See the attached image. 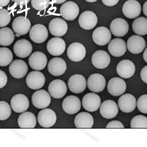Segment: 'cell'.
<instances>
[{
	"label": "cell",
	"mask_w": 147,
	"mask_h": 147,
	"mask_svg": "<svg viewBox=\"0 0 147 147\" xmlns=\"http://www.w3.org/2000/svg\"><path fill=\"white\" fill-rule=\"evenodd\" d=\"M74 124L78 128H92L94 124V119L91 114L86 112L79 113L76 115Z\"/></svg>",
	"instance_id": "cell-31"
},
{
	"label": "cell",
	"mask_w": 147,
	"mask_h": 147,
	"mask_svg": "<svg viewBox=\"0 0 147 147\" xmlns=\"http://www.w3.org/2000/svg\"><path fill=\"white\" fill-rule=\"evenodd\" d=\"M32 101L33 105L36 108L43 109L48 107L50 104L51 98L46 90H40L33 94Z\"/></svg>",
	"instance_id": "cell-20"
},
{
	"label": "cell",
	"mask_w": 147,
	"mask_h": 147,
	"mask_svg": "<svg viewBox=\"0 0 147 147\" xmlns=\"http://www.w3.org/2000/svg\"><path fill=\"white\" fill-rule=\"evenodd\" d=\"M101 99L98 94L94 93H89L85 94L82 99L83 107L89 112H94L99 108Z\"/></svg>",
	"instance_id": "cell-13"
},
{
	"label": "cell",
	"mask_w": 147,
	"mask_h": 147,
	"mask_svg": "<svg viewBox=\"0 0 147 147\" xmlns=\"http://www.w3.org/2000/svg\"><path fill=\"white\" fill-rule=\"evenodd\" d=\"M141 10V5L136 0H128L123 6V14L129 19H133L139 16Z\"/></svg>",
	"instance_id": "cell-21"
},
{
	"label": "cell",
	"mask_w": 147,
	"mask_h": 147,
	"mask_svg": "<svg viewBox=\"0 0 147 147\" xmlns=\"http://www.w3.org/2000/svg\"><path fill=\"white\" fill-rule=\"evenodd\" d=\"M67 64L64 59L60 57H54L48 63V69L51 75L59 76L63 74L67 69Z\"/></svg>",
	"instance_id": "cell-22"
},
{
	"label": "cell",
	"mask_w": 147,
	"mask_h": 147,
	"mask_svg": "<svg viewBox=\"0 0 147 147\" xmlns=\"http://www.w3.org/2000/svg\"><path fill=\"white\" fill-rule=\"evenodd\" d=\"M117 72L120 77L129 78L132 77L136 72V66L131 60L125 59L121 61L117 66Z\"/></svg>",
	"instance_id": "cell-25"
},
{
	"label": "cell",
	"mask_w": 147,
	"mask_h": 147,
	"mask_svg": "<svg viewBox=\"0 0 147 147\" xmlns=\"http://www.w3.org/2000/svg\"><path fill=\"white\" fill-rule=\"evenodd\" d=\"M134 32L140 35H146L147 34V19L144 17H140L134 21L132 25Z\"/></svg>",
	"instance_id": "cell-34"
},
{
	"label": "cell",
	"mask_w": 147,
	"mask_h": 147,
	"mask_svg": "<svg viewBox=\"0 0 147 147\" xmlns=\"http://www.w3.org/2000/svg\"><path fill=\"white\" fill-rule=\"evenodd\" d=\"M147 48L146 49L144 54H143V58L146 62H147Z\"/></svg>",
	"instance_id": "cell-49"
},
{
	"label": "cell",
	"mask_w": 147,
	"mask_h": 147,
	"mask_svg": "<svg viewBox=\"0 0 147 147\" xmlns=\"http://www.w3.org/2000/svg\"><path fill=\"white\" fill-rule=\"evenodd\" d=\"M27 86L33 90L41 88L45 82V77L41 72L32 71L28 75L26 79Z\"/></svg>",
	"instance_id": "cell-16"
},
{
	"label": "cell",
	"mask_w": 147,
	"mask_h": 147,
	"mask_svg": "<svg viewBox=\"0 0 147 147\" xmlns=\"http://www.w3.org/2000/svg\"><path fill=\"white\" fill-rule=\"evenodd\" d=\"M128 22L123 18H116L113 20L110 25V29L113 35L116 37L125 36L128 32Z\"/></svg>",
	"instance_id": "cell-23"
},
{
	"label": "cell",
	"mask_w": 147,
	"mask_h": 147,
	"mask_svg": "<svg viewBox=\"0 0 147 147\" xmlns=\"http://www.w3.org/2000/svg\"><path fill=\"white\" fill-rule=\"evenodd\" d=\"M67 88L66 84L62 80H54L50 83L48 91L51 96L55 99H60L66 94Z\"/></svg>",
	"instance_id": "cell-14"
},
{
	"label": "cell",
	"mask_w": 147,
	"mask_h": 147,
	"mask_svg": "<svg viewBox=\"0 0 147 147\" xmlns=\"http://www.w3.org/2000/svg\"><path fill=\"white\" fill-rule=\"evenodd\" d=\"M10 74L16 78L20 79L26 76L28 71V66L23 60H14L9 67Z\"/></svg>",
	"instance_id": "cell-19"
},
{
	"label": "cell",
	"mask_w": 147,
	"mask_h": 147,
	"mask_svg": "<svg viewBox=\"0 0 147 147\" xmlns=\"http://www.w3.org/2000/svg\"><path fill=\"white\" fill-rule=\"evenodd\" d=\"M11 19V15L7 9H0V27L7 26Z\"/></svg>",
	"instance_id": "cell-39"
},
{
	"label": "cell",
	"mask_w": 147,
	"mask_h": 147,
	"mask_svg": "<svg viewBox=\"0 0 147 147\" xmlns=\"http://www.w3.org/2000/svg\"><path fill=\"white\" fill-rule=\"evenodd\" d=\"M50 0H31L32 7L38 11H43L48 8Z\"/></svg>",
	"instance_id": "cell-38"
},
{
	"label": "cell",
	"mask_w": 147,
	"mask_h": 147,
	"mask_svg": "<svg viewBox=\"0 0 147 147\" xmlns=\"http://www.w3.org/2000/svg\"><path fill=\"white\" fill-rule=\"evenodd\" d=\"M93 41L97 45L103 46L108 44L111 38L110 30L105 27H98L93 32Z\"/></svg>",
	"instance_id": "cell-8"
},
{
	"label": "cell",
	"mask_w": 147,
	"mask_h": 147,
	"mask_svg": "<svg viewBox=\"0 0 147 147\" xmlns=\"http://www.w3.org/2000/svg\"><path fill=\"white\" fill-rule=\"evenodd\" d=\"M11 113V109L9 104L5 101H0V121L8 119Z\"/></svg>",
	"instance_id": "cell-37"
},
{
	"label": "cell",
	"mask_w": 147,
	"mask_h": 147,
	"mask_svg": "<svg viewBox=\"0 0 147 147\" xmlns=\"http://www.w3.org/2000/svg\"><path fill=\"white\" fill-rule=\"evenodd\" d=\"M48 59L44 53L39 51L34 52L28 59V63L32 69L41 70L47 66Z\"/></svg>",
	"instance_id": "cell-26"
},
{
	"label": "cell",
	"mask_w": 147,
	"mask_h": 147,
	"mask_svg": "<svg viewBox=\"0 0 147 147\" xmlns=\"http://www.w3.org/2000/svg\"><path fill=\"white\" fill-rule=\"evenodd\" d=\"M147 1H146L143 6V12L146 16H147Z\"/></svg>",
	"instance_id": "cell-47"
},
{
	"label": "cell",
	"mask_w": 147,
	"mask_h": 147,
	"mask_svg": "<svg viewBox=\"0 0 147 147\" xmlns=\"http://www.w3.org/2000/svg\"><path fill=\"white\" fill-rule=\"evenodd\" d=\"M12 109L14 112L21 113L24 112L29 107V100L24 94H17L12 98L10 102Z\"/></svg>",
	"instance_id": "cell-27"
},
{
	"label": "cell",
	"mask_w": 147,
	"mask_h": 147,
	"mask_svg": "<svg viewBox=\"0 0 147 147\" xmlns=\"http://www.w3.org/2000/svg\"><path fill=\"white\" fill-rule=\"evenodd\" d=\"M126 88L125 81L119 77L111 79L107 84V90L109 93L114 96H119L124 94Z\"/></svg>",
	"instance_id": "cell-6"
},
{
	"label": "cell",
	"mask_w": 147,
	"mask_h": 147,
	"mask_svg": "<svg viewBox=\"0 0 147 147\" xmlns=\"http://www.w3.org/2000/svg\"><path fill=\"white\" fill-rule=\"evenodd\" d=\"M110 61V56L105 51L98 50L94 52L92 56V63L98 69H105L109 65Z\"/></svg>",
	"instance_id": "cell-17"
},
{
	"label": "cell",
	"mask_w": 147,
	"mask_h": 147,
	"mask_svg": "<svg viewBox=\"0 0 147 147\" xmlns=\"http://www.w3.org/2000/svg\"><path fill=\"white\" fill-rule=\"evenodd\" d=\"M119 112L117 104L111 100L105 101L102 104L100 109V113L103 117L111 119L115 117Z\"/></svg>",
	"instance_id": "cell-28"
},
{
	"label": "cell",
	"mask_w": 147,
	"mask_h": 147,
	"mask_svg": "<svg viewBox=\"0 0 147 147\" xmlns=\"http://www.w3.org/2000/svg\"><path fill=\"white\" fill-rule=\"evenodd\" d=\"M48 35L47 28L41 24H36L33 26L30 31V39L36 44L44 42L48 38Z\"/></svg>",
	"instance_id": "cell-5"
},
{
	"label": "cell",
	"mask_w": 147,
	"mask_h": 147,
	"mask_svg": "<svg viewBox=\"0 0 147 147\" xmlns=\"http://www.w3.org/2000/svg\"><path fill=\"white\" fill-rule=\"evenodd\" d=\"M31 23L28 18L23 16L17 17L13 21L12 27L16 36H20L26 34L29 31Z\"/></svg>",
	"instance_id": "cell-1"
},
{
	"label": "cell",
	"mask_w": 147,
	"mask_h": 147,
	"mask_svg": "<svg viewBox=\"0 0 147 147\" xmlns=\"http://www.w3.org/2000/svg\"><path fill=\"white\" fill-rule=\"evenodd\" d=\"M118 105L122 112L125 113H131L136 108V99L132 94H124L119 98L118 100Z\"/></svg>",
	"instance_id": "cell-30"
},
{
	"label": "cell",
	"mask_w": 147,
	"mask_h": 147,
	"mask_svg": "<svg viewBox=\"0 0 147 147\" xmlns=\"http://www.w3.org/2000/svg\"><path fill=\"white\" fill-rule=\"evenodd\" d=\"M54 3L57 4H61L65 2L67 0H52Z\"/></svg>",
	"instance_id": "cell-48"
},
{
	"label": "cell",
	"mask_w": 147,
	"mask_h": 147,
	"mask_svg": "<svg viewBox=\"0 0 147 147\" xmlns=\"http://www.w3.org/2000/svg\"><path fill=\"white\" fill-rule=\"evenodd\" d=\"M57 120L56 113L53 110L46 109L40 111L38 115V121L41 127L50 128L54 125Z\"/></svg>",
	"instance_id": "cell-4"
},
{
	"label": "cell",
	"mask_w": 147,
	"mask_h": 147,
	"mask_svg": "<svg viewBox=\"0 0 147 147\" xmlns=\"http://www.w3.org/2000/svg\"><path fill=\"white\" fill-rule=\"evenodd\" d=\"M7 82V77L3 71L0 69V89L4 87Z\"/></svg>",
	"instance_id": "cell-42"
},
{
	"label": "cell",
	"mask_w": 147,
	"mask_h": 147,
	"mask_svg": "<svg viewBox=\"0 0 147 147\" xmlns=\"http://www.w3.org/2000/svg\"><path fill=\"white\" fill-rule=\"evenodd\" d=\"M128 51L134 54L141 53L146 47L145 39L141 36L134 35L129 38L127 42Z\"/></svg>",
	"instance_id": "cell-18"
},
{
	"label": "cell",
	"mask_w": 147,
	"mask_h": 147,
	"mask_svg": "<svg viewBox=\"0 0 147 147\" xmlns=\"http://www.w3.org/2000/svg\"><path fill=\"white\" fill-rule=\"evenodd\" d=\"M106 128H124V126L123 123L120 121H113L107 124Z\"/></svg>",
	"instance_id": "cell-41"
},
{
	"label": "cell",
	"mask_w": 147,
	"mask_h": 147,
	"mask_svg": "<svg viewBox=\"0 0 147 147\" xmlns=\"http://www.w3.org/2000/svg\"><path fill=\"white\" fill-rule=\"evenodd\" d=\"M18 123L21 128H34L36 124V117L33 113L29 111L24 113L19 116Z\"/></svg>",
	"instance_id": "cell-32"
},
{
	"label": "cell",
	"mask_w": 147,
	"mask_h": 147,
	"mask_svg": "<svg viewBox=\"0 0 147 147\" xmlns=\"http://www.w3.org/2000/svg\"><path fill=\"white\" fill-rule=\"evenodd\" d=\"M13 59V54L10 49L5 47L0 48V66H7Z\"/></svg>",
	"instance_id": "cell-35"
},
{
	"label": "cell",
	"mask_w": 147,
	"mask_h": 147,
	"mask_svg": "<svg viewBox=\"0 0 147 147\" xmlns=\"http://www.w3.org/2000/svg\"><path fill=\"white\" fill-rule=\"evenodd\" d=\"M68 85L69 90L72 92L80 94L86 88V79L81 74L74 75L69 79Z\"/></svg>",
	"instance_id": "cell-9"
},
{
	"label": "cell",
	"mask_w": 147,
	"mask_h": 147,
	"mask_svg": "<svg viewBox=\"0 0 147 147\" xmlns=\"http://www.w3.org/2000/svg\"><path fill=\"white\" fill-rule=\"evenodd\" d=\"M108 49L110 54L114 57H121L126 52V44L123 39L115 38L110 42Z\"/></svg>",
	"instance_id": "cell-29"
},
{
	"label": "cell",
	"mask_w": 147,
	"mask_h": 147,
	"mask_svg": "<svg viewBox=\"0 0 147 147\" xmlns=\"http://www.w3.org/2000/svg\"><path fill=\"white\" fill-rule=\"evenodd\" d=\"M62 107L64 111L67 113L69 115H74L80 110V100L76 96H69L63 101Z\"/></svg>",
	"instance_id": "cell-24"
},
{
	"label": "cell",
	"mask_w": 147,
	"mask_h": 147,
	"mask_svg": "<svg viewBox=\"0 0 147 147\" xmlns=\"http://www.w3.org/2000/svg\"><path fill=\"white\" fill-rule=\"evenodd\" d=\"M79 24L82 28L85 30L92 29L98 23V18L94 12L87 10L80 15Z\"/></svg>",
	"instance_id": "cell-10"
},
{
	"label": "cell",
	"mask_w": 147,
	"mask_h": 147,
	"mask_svg": "<svg viewBox=\"0 0 147 147\" xmlns=\"http://www.w3.org/2000/svg\"><path fill=\"white\" fill-rule=\"evenodd\" d=\"M86 54V48L83 45L80 43H72L67 50L68 58L74 62H79L83 60Z\"/></svg>",
	"instance_id": "cell-2"
},
{
	"label": "cell",
	"mask_w": 147,
	"mask_h": 147,
	"mask_svg": "<svg viewBox=\"0 0 147 147\" xmlns=\"http://www.w3.org/2000/svg\"><path fill=\"white\" fill-rule=\"evenodd\" d=\"M131 128H147V117L142 115L135 116L131 120Z\"/></svg>",
	"instance_id": "cell-36"
},
{
	"label": "cell",
	"mask_w": 147,
	"mask_h": 147,
	"mask_svg": "<svg viewBox=\"0 0 147 147\" xmlns=\"http://www.w3.org/2000/svg\"><path fill=\"white\" fill-rule=\"evenodd\" d=\"M10 0H0V7H4L7 6Z\"/></svg>",
	"instance_id": "cell-46"
},
{
	"label": "cell",
	"mask_w": 147,
	"mask_h": 147,
	"mask_svg": "<svg viewBox=\"0 0 147 147\" xmlns=\"http://www.w3.org/2000/svg\"><path fill=\"white\" fill-rule=\"evenodd\" d=\"M60 11V14L64 19L68 21H72L78 17L80 9L76 3L68 1L61 5Z\"/></svg>",
	"instance_id": "cell-3"
},
{
	"label": "cell",
	"mask_w": 147,
	"mask_h": 147,
	"mask_svg": "<svg viewBox=\"0 0 147 147\" xmlns=\"http://www.w3.org/2000/svg\"><path fill=\"white\" fill-rule=\"evenodd\" d=\"M147 66H145L142 69L140 73V77L141 79L145 83L147 84Z\"/></svg>",
	"instance_id": "cell-44"
},
{
	"label": "cell",
	"mask_w": 147,
	"mask_h": 147,
	"mask_svg": "<svg viewBox=\"0 0 147 147\" xmlns=\"http://www.w3.org/2000/svg\"><path fill=\"white\" fill-rule=\"evenodd\" d=\"M147 94H144L140 96L138 99L137 107L140 112L147 114Z\"/></svg>",
	"instance_id": "cell-40"
},
{
	"label": "cell",
	"mask_w": 147,
	"mask_h": 147,
	"mask_svg": "<svg viewBox=\"0 0 147 147\" xmlns=\"http://www.w3.org/2000/svg\"><path fill=\"white\" fill-rule=\"evenodd\" d=\"M85 1H86V2H87L93 3L96 2V1H98V0H85Z\"/></svg>",
	"instance_id": "cell-50"
},
{
	"label": "cell",
	"mask_w": 147,
	"mask_h": 147,
	"mask_svg": "<svg viewBox=\"0 0 147 147\" xmlns=\"http://www.w3.org/2000/svg\"><path fill=\"white\" fill-rule=\"evenodd\" d=\"M88 88L90 91L96 93L102 92L106 85V80L104 77L98 73L92 74L87 81Z\"/></svg>",
	"instance_id": "cell-12"
},
{
	"label": "cell",
	"mask_w": 147,
	"mask_h": 147,
	"mask_svg": "<svg viewBox=\"0 0 147 147\" xmlns=\"http://www.w3.org/2000/svg\"><path fill=\"white\" fill-rule=\"evenodd\" d=\"M18 6H24L29 3L30 0H13Z\"/></svg>",
	"instance_id": "cell-45"
},
{
	"label": "cell",
	"mask_w": 147,
	"mask_h": 147,
	"mask_svg": "<svg viewBox=\"0 0 147 147\" xmlns=\"http://www.w3.org/2000/svg\"><path fill=\"white\" fill-rule=\"evenodd\" d=\"M47 49L49 53L53 56H59L65 52L66 44L61 38L54 37L49 40L47 44Z\"/></svg>",
	"instance_id": "cell-15"
},
{
	"label": "cell",
	"mask_w": 147,
	"mask_h": 147,
	"mask_svg": "<svg viewBox=\"0 0 147 147\" xmlns=\"http://www.w3.org/2000/svg\"><path fill=\"white\" fill-rule=\"evenodd\" d=\"M68 25L62 18H55L52 20L49 25L50 33L54 36L61 37L66 33L68 30Z\"/></svg>",
	"instance_id": "cell-7"
},
{
	"label": "cell",
	"mask_w": 147,
	"mask_h": 147,
	"mask_svg": "<svg viewBox=\"0 0 147 147\" xmlns=\"http://www.w3.org/2000/svg\"><path fill=\"white\" fill-rule=\"evenodd\" d=\"M15 35L12 30L9 27L0 29V45L7 47L14 41Z\"/></svg>",
	"instance_id": "cell-33"
},
{
	"label": "cell",
	"mask_w": 147,
	"mask_h": 147,
	"mask_svg": "<svg viewBox=\"0 0 147 147\" xmlns=\"http://www.w3.org/2000/svg\"><path fill=\"white\" fill-rule=\"evenodd\" d=\"M13 49L16 56L21 58H25L31 54L32 46L27 39H21L16 42Z\"/></svg>",
	"instance_id": "cell-11"
},
{
	"label": "cell",
	"mask_w": 147,
	"mask_h": 147,
	"mask_svg": "<svg viewBox=\"0 0 147 147\" xmlns=\"http://www.w3.org/2000/svg\"><path fill=\"white\" fill-rule=\"evenodd\" d=\"M105 5L108 6H115L119 2V0H102Z\"/></svg>",
	"instance_id": "cell-43"
}]
</instances>
